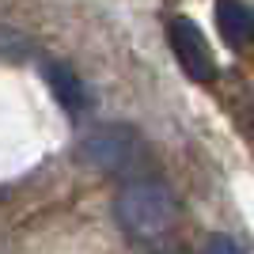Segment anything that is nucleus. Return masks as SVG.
Segmentation results:
<instances>
[{
    "mask_svg": "<svg viewBox=\"0 0 254 254\" xmlns=\"http://www.w3.org/2000/svg\"><path fill=\"white\" fill-rule=\"evenodd\" d=\"M114 220L137 243H156L179 220V197L159 179H133L114 197Z\"/></svg>",
    "mask_w": 254,
    "mask_h": 254,
    "instance_id": "nucleus-1",
    "label": "nucleus"
},
{
    "mask_svg": "<svg viewBox=\"0 0 254 254\" xmlns=\"http://www.w3.org/2000/svg\"><path fill=\"white\" fill-rule=\"evenodd\" d=\"M76 156L80 163H87L91 171H103V175H122V171H133L140 156V137L133 126H122V122H110V126H95L91 133L80 137L76 144Z\"/></svg>",
    "mask_w": 254,
    "mask_h": 254,
    "instance_id": "nucleus-2",
    "label": "nucleus"
},
{
    "mask_svg": "<svg viewBox=\"0 0 254 254\" xmlns=\"http://www.w3.org/2000/svg\"><path fill=\"white\" fill-rule=\"evenodd\" d=\"M167 42H171V53H175V61L182 64V72L197 80V84H209L212 76H216V57H212V46L205 42L201 27L186 15H175L167 23Z\"/></svg>",
    "mask_w": 254,
    "mask_h": 254,
    "instance_id": "nucleus-3",
    "label": "nucleus"
},
{
    "mask_svg": "<svg viewBox=\"0 0 254 254\" xmlns=\"http://www.w3.org/2000/svg\"><path fill=\"white\" fill-rule=\"evenodd\" d=\"M42 80L50 84L53 99L61 103L64 114H84L87 110V87L84 80H80V72H76L72 64H64V61H46L42 64Z\"/></svg>",
    "mask_w": 254,
    "mask_h": 254,
    "instance_id": "nucleus-4",
    "label": "nucleus"
},
{
    "mask_svg": "<svg viewBox=\"0 0 254 254\" xmlns=\"http://www.w3.org/2000/svg\"><path fill=\"white\" fill-rule=\"evenodd\" d=\"M216 27L232 50H243L254 34V11L243 0H216Z\"/></svg>",
    "mask_w": 254,
    "mask_h": 254,
    "instance_id": "nucleus-5",
    "label": "nucleus"
},
{
    "mask_svg": "<svg viewBox=\"0 0 254 254\" xmlns=\"http://www.w3.org/2000/svg\"><path fill=\"white\" fill-rule=\"evenodd\" d=\"M201 254H247V251L239 247V239H232V235H209V243H205Z\"/></svg>",
    "mask_w": 254,
    "mask_h": 254,
    "instance_id": "nucleus-6",
    "label": "nucleus"
}]
</instances>
